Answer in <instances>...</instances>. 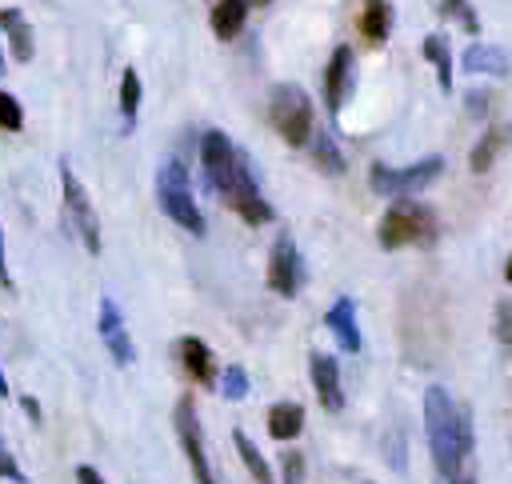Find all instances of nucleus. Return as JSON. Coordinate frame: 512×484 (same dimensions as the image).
I'll return each mask as SVG.
<instances>
[{"label":"nucleus","mask_w":512,"mask_h":484,"mask_svg":"<svg viewBox=\"0 0 512 484\" xmlns=\"http://www.w3.org/2000/svg\"><path fill=\"white\" fill-rule=\"evenodd\" d=\"M300 472H304V456H300V452H288V460H284V480H288V484H300Z\"/></svg>","instance_id":"obj_31"},{"label":"nucleus","mask_w":512,"mask_h":484,"mask_svg":"<svg viewBox=\"0 0 512 484\" xmlns=\"http://www.w3.org/2000/svg\"><path fill=\"white\" fill-rule=\"evenodd\" d=\"M328 328L332 336L340 340L344 352H360V328H356V304L348 296H340L332 308H328Z\"/></svg>","instance_id":"obj_16"},{"label":"nucleus","mask_w":512,"mask_h":484,"mask_svg":"<svg viewBox=\"0 0 512 484\" xmlns=\"http://www.w3.org/2000/svg\"><path fill=\"white\" fill-rule=\"evenodd\" d=\"M504 280L512 284V256H508V268H504Z\"/></svg>","instance_id":"obj_37"},{"label":"nucleus","mask_w":512,"mask_h":484,"mask_svg":"<svg viewBox=\"0 0 512 484\" xmlns=\"http://www.w3.org/2000/svg\"><path fill=\"white\" fill-rule=\"evenodd\" d=\"M352 80H356V56H352L348 44H340V48L332 52V60H328V72H324V100H328L332 112H340V108L348 104Z\"/></svg>","instance_id":"obj_11"},{"label":"nucleus","mask_w":512,"mask_h":484,"mask_svg":"<svg viewBox=\"0 0 512 484\" xmlns=\"http://www.w3.org/2000/svg\"><path fill=\"white\" fill-rule=\"evenodd\" d=\"M0 284L12 288V276H8V264H4V228H0Z\"/></svg>","instance_id":"obj_34"},{"label":"nucleus","mask_w":512,"mask_h":484,"mask_svg":"<svg viewBox=\"0 0 512 484\" xmlns=\"http://www.w3.org/2000/svg\"><path fill=\"white\" fill-rule=\"evenodd\" d=\"M392 32V4L388 0H364L360 8V36L368 44H384Z\"/></svg>","instance_id":"obj_19"},{"label":"nucleus","mask_w":512,"mask_h":484,"mask_svg":"<svg viewBox=\"0 0 512 484\" xmlns=\"http://www.w3.org/2000/svg\"><path fill=\"white\" fill-rule=\"evenodd\" d=\"M244 20H248V0H216L208 12V24L220 40H236L244 32Z\"/></svg>","instance_id":"obj_17"},{"label":"nucleus","mask_w":512,"mask_h":484,"mask_svg":"<svg viewBox=\"0 0 512 484\" xmlns=\"http://www.w3.org/2000/svg\"><path fill=\"white\" fill-rule=\"evenodd\" d=\"M200 164H204L208 188H212L220 200L232 192V184H236L240 172L248 168L244 152H240V148L228 140V132H220V128H208V132L200 136Z\"/></svg>","instance_id":"obj_4"},{"label":"nucleus","mask_w":512,"mask_h":484,"mask_svg":"<svg viewBox=\"0 0 512 484\" xmlns=\"http://www.w3.org/2000/svg\"><path fill=\"white\" fill-rule=\"evenodd\" d=\"M308 368H312V384H316V392H320V404H324L328 412H340V404H344V392H340V364H336L328 352H312Z\"/></svg>","instance_id":"obj_14"},{"label":"nucleus","mask_w":512,"mask_h":484,"mask_svg":"<svg viewBox=\"0 0 512 484\" xmlns=\"http://www.w3.org/2000/svg\"><path fill=\"white\" fill-rule=\"evenodd\" d=\"M272 124L292 148L308 144V136H312V100H308V92L300 84H276V92H272Z\"/></svg>","instance_id":"obj_5"},{"label":"nucleus","mask_w":512,"mask_h":484,"mask_svg":"<svg viewBox=\"0 0 512 484\" xmlns=\"http://www.w3.org/2000/svg\"><path fill=\"white\" fill-rule=\"evenodd\" d=\"M176 436H180V448L192 464V476L196 484H216L212 480V468H208V456H204V440H200V420H196V404L184 396L176 404Z\"/></svg>","instance_id":"obj_9"},{"label":"nucleus","mask_w":512,"mask_h":484,"mask_svg":"<svg viewBox=\"0 0 512 484\" xmlns=\"http://www.w3.org/2000/svg\"><path fill=\"white\" fill-rule=\"evenodd\" d=\"M436 12L440 16H448V20H456L468 36H476L480 32V20H476V8L468 4V0H436Z\"/></svg>","instance_id":"obj_25"},{"label":"nucleus","mask_w":512,"mask_h":484,"mask_svg":"<svg viewBox=\"0 0 512 484\" xmlns=\"http://www.w3.org/2000/svg\"><path fill=\"white\" fill-rule=\"evenodd\" d=\"M0 76H4V56H0Z\"/></svg>","instance_id":"obj_40"},{"label":"nucleus","mask_w":512,"mask_h":484,"mask_svg":"<svg viewBox=\"0 0 512 484\" xmlns=\"http://www.w3.org/2000/svg\"><path fill=\"white\" fill-rule=\"evenodd\" d=\"M420 48H424V60L436 68V76H440V88H444V92H452V52H448V36H440V32H428Z\"/></svg>","instance_id":"obj_22"},{"label":"nucleus","mask_w":512,"mask_h":484,"mask_svg":"<svg viewBox=\"0 0 512 484\" xmlns=\"http://www.w3.org/2000/svg\"><path fill=\"white\" fill-rule=\"evenodd\" d=\"M308 152H312V160H316V168L320 172H328V176H340L344 172V152L336 148V140H332V132H312L308 136Z\"/></svg>","instance_id":"obj_21"},{"label":"nucleus","mask_w":512,"mask_h":484,"mask_svg":"<svg viewBox=\"0 0 512 484\" xmlns=\"http://www.w3.org/2000/svg\"><path fill=\"white\" fill-rule=\"evenodd\" d=\"M460 68H464V72H476V76H508L512 60H508L504 48H496V44H480V40H476V44L464 48Z\"/></svg>","instance_id":"obj_15"},{"label":"nucleus","mask_w":512,"mask_h":484,"mask_svg":"<svg viewBox=\"0 0 512 484\" xmlns=\"http://www.w3.org/2000/svg\"><path fill=\"white\" fill-rule=\"evenodd\" d=\"M0 476H4V480L24 484V472H20V464L12 460V452H8V444H4V436H0Z\"/></svg>","instance_id":"obj_30"},{"label":"nucleus","mask_w":512,"mask_h":484,"mask_svg":"<svg viewBox=\"0 0 512 484\" xmlns=\"http://www.w3.org/2000/svg\"><path fill=\"white\" fill-rule=\"evenodd\" d=\"M20 404H24V408H28V416H32L36 424H40V404H36L32 396H20Z\"/></svg>","instance_id":"obj_35"},{"label":"nucleus","mask_w":512,"mask_h":484,"mask_svg":"<svg viewBox=\"0 0 512 484\" xmlns=\"http://www.w3.org/2000/svg\"><path fill=\"white\" fill-rule=\"evenodd\" d=\"M96 328H100V340H104V348H108V356H112L116 364H132V360H136V344H132L128 328H124V312H120V304H116L112 296L100 300Z\"/></svg>","instance_id":"obj_10"},{"label":"nucleus","mask_w":512,"mask_h":484,"mask_svg":"<svg viewBox=\"0 0 512 484\" xmlns=\"http://www.w3.org/2000/svg\"><path fill=\"white\" fill-rule=\"evenodd\" d=\"M268 288L276 296H288V300L304 288V256L288 232H280L272 252H268Z\"/></svg>","instance_id":"obj_7"},{"label":"nucleus","mask_w":512,"mask_h":484,"mask_svg":"<svg viewBox=\"0 0 512 484\" xmlns=\"http://www.w3.org/2000/svg\"><path fill=\"white\" fill-rule=\"evenodd\" d=\"M220 392H224L228 400H244V396H248V372H244L240 364H228L224 376H220Z\"/></svg>","instance_id":"obj_27"},{"label":"nucleus","mask_w":512,"mask_h":484,"mask_svg":"<svg viewBox=\"0 0 512 484\" xmlns=\"http://www.w3.org/2000/svg\"><path fill=\"white\" fill-rule=\"evenodd\" d=\"M176 356H180V368L196 380V384H204V388H212L220 376H216V356H212V348L204 344V340H196V336H184L180 344H176Z\"/></svg>","instance_id":"obj_13"},{"label":"nucleus","mask_w":512,"mask_h":484,"mask_svg":"<svg viewBox=\"0 0 512 484\" xmlns=\"http://www.w3.org/2000/svg\"><path fill=\"white\" fill-rule=\"evenodd\" d=\"M424 432H428V452H432L436 476L444 484H452L464 456L472 452V408L456 404L448 396V388L432 384L424 392Z\"/></svg>","instance_id":"obj_1"},{"label":"nucleus","mask_w":512,"mask_h":484,"mask_svg":"<svg viewBox=\"0 0 512 484\" xmlns=\"http://www.w3.org/2000/svg\"><path fill=\"white\" fill-rule=\"evenodd\" d=\"M496 336H500V344H512V300L496 304Z\"/></svg>","instance_id":"obj_29"},{"label":"nucleus","mask_w":512,"mask_h":484,"mask_svg":"<svg viewBox=\"0 0 512 484\" xmlns=\"http://www.w3.org/2000/svg\"><path fill=\"white\" fill-rule=\"evenodd\" d=\"M440 168H444V160L440 156H424V160H416V164H408V168H388V164H372V172H368V184H372V192H380V196H416V192H424L436 176H440Z\"/></svg>","instance_id":"obj_6"},{"label":"nucleus","mask_w":512,"mask_h":484,"mask_svg":"<svg viewBox=\"0 0 512 484\" xmlns=\"http://www.w3.org/2000/svg\"><path fill=\"white\" fill-rule=\"evenodd\" d=\"M436 240V216L432 208L396 196L388 212L380 216V244L384 248H404V244H432Z\"/></svg>","instance_id":"obj_2"},{"label":"nucleus","mask_w":512,"mask_h":484,"mask_svg":"<svg viewBox=\"0 0 512 484\" xmlns=\"http://www.w3.org/2000/svg\"><path fill=\"white\" fill-rule=\"evenodd\" d=\"M484 108H488V92H472L468 96V116H484Z\"/></svg>","instance_id":"obj_33"},{"label":"nucleus","mask_w":512,"mask_h":484,"mask_svg":"<svg viewBox=\"0 0 512 484\" xmlns=\"http://www.w3.org/2000/svg\"><path fill=\"white\" fill-rule=\"evenodd\" d=\"M156 196H160V208H164V216H168L172 224H180V228L192 232V236H204V212H200L196 200H192L184 160H164L160 180H156Z\"/></svg>","instance_id":"obj_3"},{"label":"nucleus","mask_w":512,"mask_h":484,"mask_svg":"<svg viewBox=\"0 0 512 484\" xmlns=\"http://www.w3.org/2000/svg\"><path fill=\"white\" fill-rule=\"evenodd\" d=\"M76 484H104V476H100L92 464H80V468H76Z\"/></svg>","instance_id":"obj_32"},{"label":"nucleus","mask_w":512,"mask_h":484,"mask_svg":"<svg viewBox=\"0 0 512 484\" xmlns=\"http://www.w3.org/2000/svg\"><path fill=\"white\" fill-rule=\"evenodd\" d=\"M224 200H228V208H232V212H240V216H244V224H268V220H272V204L264 200V192L256 188V180H252V172H248V168L240 172V180L232 184V192H228Z\"/></svg>","instance_id":"obj_12"},{"label":"nucleus","mask_w":512,"mask_h":484,"mask_svg":"<svg viewBox=\"0 0 512 484\" xmlns=\"http://www.w3.org/2000/svg\"><path fill=\"white\" fill-rule=\"evenodd\" d=\"M0 396H8V380H4V372H0Z\"/></svg>","instance_id":"obj_36"},{"label":"nucleus","mask_w":512,"mask_h":484,"mask_svg":"<svg viewBox=\"0 0 512 484\" xmlns=\"http://www.w3.org/2000/svg\"><path fill=\"white\" fill-rule=\"evenodd\" d=\"M452 484H472V480H452Z\"/></svg>","instance_id":"obj_39"},{"label":"nucleus","mask_w":512,"mask_h":484,"mask_svg":"<svg viewBox=\"0 0 512 484\" xmlns=\"http://www.w3.org/2000/svg\"><path fill=\"white\" fill-rule=\"evenodd\" d=\"M256 4H272V0H248V8H256Z\"/></svg>","instance_id":"obj_38"},{"label":"nucleus","mask_w":512,"mask_h":484,"mask_svg":"<svg viewBox=\"0 0 512 484\" xmlns=\"http://www.w3.org/2000/svg\"><path fill=\"white\" fill-rule=\"evenodd\" d=\"M0 28L8 32V44H12V56L24 64V60H32V52H36V40H32V24L24 20V12L20 8H0Z\"/></svg>","instance_id":"obj_18"},{"label":"nucleus","mask_w":512,"mask_h":484,"mask_svg":"<svg viewBox=\"0 0 512 484\" xmlns=\"http://www.w3.org/2000/svg\"><path fill=\"white\" fill-rule=\"evenodd\" d=\"M136 108H140V76H136V68H124V76H120V112H124V120H132Z\"/></svg>","instance_id":"obj_26"},{"label":"nucleus","mask_w":512,"mask_h":484,"mask_svg":"<svg viewBox=\"0 0 512 484\" xmlns=\"http://www.w3.org/2000/svg\"><path fill=\"white\" fill-rule=\"evenodd\" d=\"M0 128L4 132H20L24 128V108L12 92H0Z\"/></svg>","instance_id":"obj_28"},{"label":"nucleus","mask_w":512,"mask_h":484,"mask_svg":"<svg viewBox=\"0 0 512 484\" xmlns=\"http://www.w3.org/2000/svg\"><path fill=\"white\" fill-rule=\"evenodd\" d=\"M508 132L512 128H488L484 136H480V144L472 148V156H468V164H472V172H488L492 168V160L500 156V148L508 144Z\"/></svg>","instance_id":"obj_23"},{"label":"nucleus","mask_w":512,"mask_h":484,"mask_svg":"<svg viewBox=\"0 0 512 484\" xmlns=\"http://www.w3.org/2000/svg\"><path fill=\"white\" fill-rule=\"evenodd\" d=\"M300 428H304V408L300 404H272L268 408V432H272V440H296L300 436Z\"/></svg>","instance_id":"obj_20"},{"label":"nucleus","mask_w":512,"mask_h":484,"mask_svg":"<svg viewBox=\"0 0 512 484\" xmlns=\"http://www.w3.org/2000/svg\"><path fill=\"white\" fill-rule=\"evenodd\" d=\"M60 184H64V204H68V216H72V224H76L84 248H88V252H100V220H96V212H92V200H88L84 184L76 180V172H72L68 164H60Z\"/></svg>","instance_id":"obj_8"},{"label":"nucleus","mask_w":512,"mask_h":484,"mask_svg":"<svg viewBox=\"0 0 512 484\" xmlns=\"http://www.w3.org/2000/svg\"><path fill=\"white\" fill-rule=\"evenodd\" d=\"M232 444H236V452H240V460L248 464V472L256 476V484H276V480H272V468L264 464V456H260V448H256V444H252V440L244 436V428H236V432H232Z\"/></svg>","instance_id":"obj_24"}]
</instances>
